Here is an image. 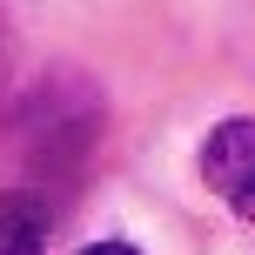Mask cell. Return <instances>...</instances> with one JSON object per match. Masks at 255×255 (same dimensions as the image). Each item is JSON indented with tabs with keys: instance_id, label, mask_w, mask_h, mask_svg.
Masks as SVG:
<instances>
[{
	"instance_id": "1",
	"label": "cell",
	"mask_w": 255,
	"mask_h": 255,
	"mask_svg": "<svg viewBox=\"0 0 255 255\" xmlns=\"http://www.w3.org/2000/svg\"><path fill=\"white\" fill-rule=\"evenodd\" d=\"M101 121H108V101L74 61L34 74V88L7 108V154L20 161V175L34 181H67L81 161L94 154L101 141Z\"/></svg>"
},
{
	"instance_id": "2",
	"label": "cell",
	"mask_w": 255,
	"mask_h": 255,
	"mask_svg": "<svg viewBox=\"0 0 255 255\" xmlns=\"http://www.w3.org/2000/svg\"><path fill=\"white\" fill-rule=\"evenodd\" d=\"M202 181H208L242 222H255V121H249V115L208 128V141H202Z\"/></svg>"
},
{
	"instance_id": "3",
	"label": "cell",
	"mask_w": 255,
	"mask_h": 255,
	"mask_svg": "<svg viewBox=\"0 0 255 255\" xmlns=\"http://www.w3.org/2000/svg\"><path fill=\"white\" fill-rule=\"evenodd\" d=\"M47 235H54V202H47V188L20 181V188L0 195V255H40Z\"/></svg>"
},
{
	"instance_id": "4",
	"label": "cell",
	"mask_w": 255,
	"mask_h": 255,
	"mask_svg": "<svg viewBox=\"0 0 255 255\" xmlns=\"http://www.w3.org/2000/svg\"><path fill=\"white\" fill-rule=\"evenodd\" d=\"M81 255H141V249H134V242H88Z\"/></svg>"
}]
</instances>
